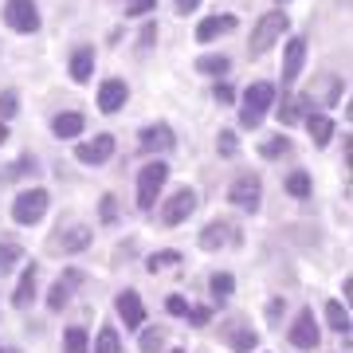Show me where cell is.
Instances as JSON below:
<instances>
[{
  "instance_id": "obj_1",
  "label": "cell",
  "mask_w": 353,
  "mask_h": 353,
  "mask_svg": "<svg viewBox=\"0 0 353 353\" xmlns=\"http://www.w3.org/2000/svg\"><path fill=\"white\" fill-rule=\"evenodd\" d=\"M279 99V87L275 83H248V90L240 94V130H259L263 126V118L271 114Z\"/></svg>"
},
{
  "instance_id": "obj_2",
  "label": "cell",
  "mask_w": 353,
  "mask_h": 353,
  "mask_svg": "<svg viewBox=\"0 0 353 353\" xmlns=\"http://www.w3.org/2000/svg\"><path fill=\"white\" fill-rule=\"evenodd\" d=\"M290 32V16L283 8H271L255 20L252 36H248V55H267V51L279 43V36H287Z\"/></svg>"
},
{
  "instance_id": "obj_3",
  "label": "cell",
  "mask_w": 353,
  "mask_h": 353,
  "mask_svg": "<svg viewBox=\"0 0 353 353\" xmlns=\"http://www.w3.org/2000/svg\"><path fill=\"white\" fill-rule=\"evenodd\" d=\"M48 208H51L48 189H24V192L12 201V220H16L20 228H36L39 220L48 216Z\"/></svg>"
},
{
  "instance_id": "obj_4",
  "label": "cell",
  "mask_w": 353,
  "mask_h": 353,
  "mask_svg": "<svg viewBox=\"0 0 353 353\" xmlns=\"http://www.w3.org/2000/svg\"><path fill=\"white\" fill-rule=\"evenodd\" d=\"M165 181H169V165L165 161H150L138 173V208L141 212H153L157 208V196H161Z\"/></svg>"
},
{
  "instance_id": "obj_5",
  "label": "cell",
  "mask_w": 353,
  "mask_h": 353,
  "mask_svg": "<svg viewBox=\"0 0 353 353\" xmlns=\"http://www.w3.org/2000/svg\"><path fill=\"white\" fill-rule=\"evenodd\" d=\"M228 204H232V208H243V212H259V204H263V181L255 173L236 176V181L228 185Z\"/></svg>"
},
{
  "instance_id": "obj_6",
  "label": "cell",
  "mask_w": 353,
  "mask_h": 353,
  "mask_svg": "<svg viewBox=\"0 0 353 353\" xmlns=\"http://www.w3.org/2000/svg\"><path fill=\"white\" fill-rule=\"evenodd\" d=\"M287 341L294 345V350H318L322 345V334H318V318L310 306H303L299 314H294V322H290L287 330Z\"/></svg>"
},
{
  "instance_id": "obj_7",
  "label": "cell",
  "mask_w": 353,
  "mask_h": 353,
  "mask_svg": "<svg viewBox=\"0 0 353 353\" xmlns=\"http://www.w3.org/2000/svg\"><path fill=\"white\" fill-rule=\"evenodd\" d=\"M4 24L20 32V36H32L39 32V8L36 0H4Z\"/></svg>"
},
{
  "instance_id": "obj_8",
  "label": "cell",
  "mask_w": 353,
  "mask_h": 353,
  "mask_svg": "<svg viewBox=\"0 0 353 353\" xmlns=\"http://www.w3.org/2000/svg\"><path fill=\"white\" fill-rule=\"evenodd\" d=\"M196 204H201L196 189H176L173 196L165 201V208H161V224L165 228H181L192 212H196Z\"/></svg>"
},
{
  "instance_id": "obj_9",
  "label": "cell",
  "mask_w": 353,
  "mask_h": 353,
  "mask_svg": "<svg viewBox=\"0 0 353 353\" xmlns=\"http://www.w3.org/2000/svg\"><path fill=\"white\" fill-rule=\"evenodd\" d=\"M94 102H99V114H122V106L130 102V83L126 79H102Z\"/></svg>"
},
{
  "instance_id": "obj_10",
  "label": "cell",
  "mask_w": 353,
  "mask_h": 353,
  "mask_svg": "<svg viewBox=\"0 0 353 353\" xmlns=\"http://www.w3.org/2000/svg\"><path fill=\"white\" fill-rule=\"evenodd\" d=\"M303 67H306V39L290 36L287 48H283V75H279L283 83H279V87H294L299 75H303Z\"/></svg>"
},
{
  "instance_id": "obj_11",
  "label": "cell",
  "mask_w": 353,
  "mask_h": 353,
  "mask_svg": "<svg viewBox=\"0 0 353 353\" xmlns=\"http://www.w3.org/2000/svg\"><path fill=\"white\" fill-rule=\"evenodd\" d=\"M138 150L141 153H165V150H176V134L169 122H153V126H141L138 134Z\"/></svg>"
},
{
  "instance_id": "obj_12",
  "label": "cell",
  "mask_w": 353,
  "mask_h": 353,
  "mask_svg": "<svg viewBox=\"0 0 353 353\" xmlns=\"http://www.w3.org/2000/svg\"><path fill=\"white\" fill-rule=\"evenodd\" d=\"M114 306H118V318H122V326H126V330H141V326H145V303H141V294L134 287L118 290Z\"/></svg>"
},
{
  "instance_id": "obj_13",
  "label": "cell",
  "mask_w": 353,
  "mask_h": 353,
  "mask_svg": "<svg viewBox=\"0 0 353 353\" xmlns=\"http://www.w3.org/2000/svg\"><path fill=\"white\" fill-rule=\"evenodd\" d=\"M51 248L63 252V255L87 252L90 248V228L87 224H71V228H63V232H55V236H51Z\"/></svg>"
},
{
  "instance_id": "obj_14",
  "label": "cell",
  "mask_w": 353,
  "mask_h": 353,
  "mask_svg": "<svg viewBox=\"0 0 353 353\" xmlns=\"http://www.w3.org/2000/svg\"><path fill=\"white\" fill-rule=\"evenodd\" d=\"M75 157L83 165H106L114 157V134H94L90 141L75 145Z\"/></svg>"
},
{
  "instance_id": "obj_15",
  "label": "cell",
  "mask_w": 353,
  "mask_h": 353,
  "mask_svg": "<svg viewBox=\"0 0 353 353\" xmlns=\"http://www.w3.org/2000/svg\"><path fill=\"white\" fill-rule=\"evenodd\" d=\"M236 28H240V16H232V12L208 16V20H201V24H196V43H212V39L228 36V32H236Z\"/></svg>"
},
{
  "instance_id": "obj_16",
  "label": "cell",
  "mask_w": 353,
  "mask_h": 353,
  "mask_svg": "<svg viewBox=\"0 0 353 353\" xmlns=\"http://www.w3.org/2000/svg\"><path fill=\"white\" fill-rule=\"evenodd\" d=\"M36 287H39V267L28 263L24 271H20V283H16V290H12V306H16V310H28V306L36 303Z\"/></svg>"
},
{
  "instance_id": "obj_17",
  "label": "cell",
  "mask_w": 353,
  "mask_h": 353,
  "mask_svg": "<svg viewBox=\"0 0 353 353\" xmlns=\"http://www.w3.org/2000/svg\"><path fill=\"white\" fill-rule=\"evenodd\" d=\"M310 110H314L310 94H287V99L279 102V122H283V126H299Z\"/></svg>"
},
{
  "instance_id": "obj_18",
  "label": "cell",
  "mask_w": 353,
  "mask_h": 353,
  "mask_svg": "<svg viewBox=\"0 0 353 353\" xmlns=\"http://www.w3.org/2000/svg\"><path fill=\"white\" fill-rule=\"evenodd\" d=\"M240 232L228 224V220H212V224H204V232H201V252H220L228 240H236Z\"/></svg>"
},
{
  "instance_id": "obj_19",
  "label": "cell",
  "mask_w": 353,
  "mask_h": 353,
  "mask_svg": "<svg viewBox=\"0 0 353 353\" xmlns=\"http://www.w3.org/2000/svg\"><path fill=\"white\" fill-rule=\"evenodd\" d=\"M94 67H99V59H94V48H87V43H79L75 51H71V79L75 83H90V75H94Z\"/></svg>"
},
{
  "instance_id": "obj_20",
  "label": "cell",
  "mask_w": 353,
  "mask_h": 353,
  "mask_svg": "<svg viewBox=\"0 0 353 353\" xmlns=\"http://www.w3.org/2000/svg\"><path fill=\"white\" fill-rule=\"evenodd\" d=\"M303 122H306V130H310V138H314L318 150H326L330 141H334V130H338V126H334V118H330V114L310 110V114L303 118Z\"/></svg>"
},
{
  "instance_id": "obj_21",
  "label": "cell",
  "mask_w": 353,
  "mask_h": 353,
  "mask_svg": "<svg viewBox=\"0 0 353 353\" xmlns=\"http://www.w3.org/2000/svg\"><path fill=\"white\" fill-rule=\"evenodd\" d=\"M83 130H87V114H79V110H63L51 118V134L55 138H79Z\"/></svg>"
},
{
  "instance_id": "obj_22",
  "label": "cell",
  "mask_w": 353,
  "mask_h": 353,
  "mask_svg": "<svg viewBox=\"0 0 353 353\" xmlns=\"http://www.w3.org/2000/svg\"><path fill=\"white\" fill-rule=\"evenodd\" d=\"M283 189H287L294 201H310V192H314V181H310V173H306V169H290V173L283 176Z\"/></svg>"
},
{
  "instance_id": "obj_23",
  "label": "cell",
  "mask_w": 353,
  "mask_h": 353,
  "mask_svg": "<svg viewBox=\"0 0 353 353\" xmlns=\"http://www.w3.org/2000/svg\"><path fill=\"white\" fill-rule=\"evenodd\" d=\"M224 345L232 353H252L255 345H259V334H255L252 326H232L228 330V338H224Z\"/></svg>"
},
{
  "instance_id": "obj_24",
  "label": "cell",
  "mask_w": 353,
  "mask_h": 353,
  "mask_svg": "<svg viewBox=\"0 0 353 353\" xmlns=\"http://www.w3.org/2000/svg\"><path fill=\"white\" fill-rule=\"evenodd\" d=\"M208 294H212V303H228V299L236 294V279H232V271H216V275L208 279Z\"/></svg>"
},
{
  "instance_id": "obj_25",
  "label": "cell",
  "mask_w": 353,
  "mask_h": 353,
  "mask_svg": "<svg viewBox=\"0 0 353 353\" xmlns=\"http://www.w3.org/2000/svg\"><path fill=\"white\" fill-rule=\"evenodd\" d=\"M287 153H290L287 134H271V138L259 141V157H263V161H279V157H287Z\"/></svg>"
},
{
  "instance_id": "obj_26",
  "label": "cell",
  "mask_w": 353,
  "mask_h": 353,
  "mask_svg": "<svg viewBox=\"0 0 353 353\" xmlns=\"http://www.w3.org/2000/svg\"><path fill=\"white\" fill-rule=\"evenodd\" d=\"M20 259H24V248L12 240H0V279L12 275L16 267H20Z\"/></svg>"
},
{
  "instance_id": "obj_27",
  "label": "cell",
  "mask_w": 353,
  "mask_h": 353,
  "mask_svg": "<svg viewBox=\"0 0 353 353\" xmlns=\"http://www.w3.org/2000/svg\"><path fill=\"white\" fill-rule=\"evenodd\" d=\"M326 322L334 334H341L350 341V310H345V303H326Z\"/></svg>"
},
{
  "instance_id": "obj_28",
  "label": "cell",
  "mask_w": 353,
  "mask_h": 353,
  "mask_svg": "<svg viewBox=\"0 0 353 353\" xmlns=\"http://www.w3.org/2000/svg\"><path fill=\"white\" fill-rule=\"evenodd\" d=\"M196 71H201V75H212V79H224L228 71H232V59H228V55H201V59H196Z\"/></svg>"
},
{
  "instance_id": "obj_29",
  "label": "cell",
  "mask_w": 353,
  "mask_h": 353,
  "mask_svg": "<svg viewBox=\"0 0 353 353\" xmlns=\"http://www.w3.org/2000/svg\"><path fill=\"white\" fill-rule=\"evenodd\" d=\"M94 353H122V334H118V326H106L99 330V338H94Z\"/></svg>"
},
{
  "instance_id": "obj_30",
  "label": "cell",
  "mask_w": 353,
  "mask_h": 353,
  "mask_svg": "<svg viewBox=\"0 0 353 353\" xmlns=\"http://www.w3.org/2000/svg\"><path fill=\"white\" fill-rule=\"evenodd\" d=\"M90 350V334L83 326H67L63 330V353H87Z\"/></svg>"
},
{
  "instance_id": "obj_31",
  "label": "cell",
  "mask_w": 353,
  "mask_h": 353,
  "mask_svg": "<svg viewBox=\"0 0 353 353\" xmlns=\"http://www.w3.org/2000/svg\"><path fill=\"white\" fill-rule=\"evenodd\" d=\"M185 263V255L176 252V248H165V252H153L150 259H145V267L150 271H165V267H181Z\"/></svg>"
},
{
  "instance_id": "obj_32",
  "label": "cell",
  "mask_w": 353,
  "mask_h": 353,
  "mask_svg": "<svg viewBox=\"0 0 353 353\" xmlns=\"http://www.w3.org/2000/svg\"><path fill=\"white\" fill-rule=\"evenodd\" d=\"M216 153L232 161V157L240 153V134H236V130H220V134H216Z\"/></svg>"
},
{
  "instance_id": "obj_33",
  "label": "cell",
  "mask_w": 353,
  "mask_h": 353,
  "mask_svg": "<svg viewBox=\"0 0 353 353\" xmlns=\"http://www.w3.org/2000/svg\"><path fill=\"white\" fill-rule=\"evenodd\" d=\"M67 303H71V287L59 279V283L48 290V310H51V314H59V310H67Z\"/></svg>"
},
{
  "instance_id": "obj_34",
  "label": "cell",
  "mask_w": 353,
  "mask_h": 353,
  "mask_svg": "<svg viewBox=\"0 0 353 353\" xmlns=\"http://www.w3.org/2000/svg\"><path fill=\"white\" fill-rule=\"evenodd\" d=\"M138 350H141V353H161V350H165V330H157V326L141 330V338H138Z\"/></svg>"
},
{
  "instance_id": "obj_35",
  "label": "cell",
  "mask_w": 353,
  "mask_h": 353,
  "mask_svg": "<svg viewBox=\"0 0 353 353\" xmlns=\"http://www.w3.org/2000/svg\"><path fill=\"white\" fill-rule=\"evenodd\" d=\"M39 165H36V157H20L16 165H8V169H0V181H20V176H28V173H36Z\"/></svg>"
},
{
  "instance_id": "obj_36",
  "label": "cell",
  "mask_w": 353,
  "mask_h": 353,
  "mask_svg": "<svg viewBox=\"0 0 353 353\" xmlns=\"http://www.w3.org/2000/svg\"><path fill=\"white\" fill-rule=\"evenodd\" d=\"M16 114H20V94H16L12 87L0 90V122H12Z\"/></svg>"
},
{
  "instance_id": "obj_37",
  "label": "cell",
  "mask_w": 353,
  "mask_h": 353,
  "mask_svg": "<svg viewBox=\"0 0 353 353\" xmlns=\"http://www.w3.org/2000/svg\"><path fill=\"white\" fill-rule=\"evenodd\" d=\"M99 220H102V224H118V196H114V192H102Z\"/></svg>"
},
{
  "instance_id": "obj_38",
  "label": "cell",
  "mask_w": 353,
  "mask_h": 353,
  "mask_svg": "<svg viewBox=\"0 0 353 353\" xmlns=\"http://www.w3.org/2000/svg\"><path fill=\"white\" fill-rule=\"evenodd\" d=\"M157 8V0H126V16L130 20H138V16H150Z\"/></svg>"
},
{
  "instance_id": "obj_39",
  "label": "cell",
  "mask_w": 353,
  "mask_h": 353,
  "mask_svg": "<svg viewBox=\"0 0 353 353\" xmlns=\"http://www.w3.org/2000/svg\"><path fill=\"white\" fill-rule=\"evenodd\" d=\"M165 310L173 318H185L189 314V299H185V294H169V299H165Z\"/></svg>"
},
{
  "instance_id": "obj_40",
  "label": "cell",
  "mask_w": 353,
  "mask_h": 353,
  "mask_svg": "<svg viewBox=\"0 0 353 353\" xmlns=\"http://www.w3.org/2000/svg\"><path fill=\"white\" fill-rule=\"evenodd\" d=\"M212 99L220 102V106H232V102H236V87H232V83H216V87H212Z\"/></svg>"
},
{
  "instance_id": "obj_41",
  "label": "cell",
  "mask_w": 353,
  "mask_h": 353,
  "mask_svg": "<svg viewBox=\"0 0 353 353\" xmlns=\"http://www.w3.org/2000/svg\"><path fill=\"white\" fill-rule=\"evenodd\" d=\"M192 326H208V318H212V306H189V314H185Z\"/></svg>"
},
{
  "instance_id": "obj_42",
  "label": "cell",
  "mask_w": 353,
  "mask_h": 353,
  "mask_svg": "<svg viewBox=\"0 0 353 353\" xmlns=\"http://www.w3.org/2000/svg\"><path fill=\"white\" fill-rule=\"evenodd\" d=\"M83 279H87V271H83V267H67V271H63V283H67L71 290L83 287Z\"/></svg>"
},
{
  "instance_id": "obj_43",
  "label": "cell",
  "mask_w": 353,
  "mask_h": 353,
  "mask_svg": "<svg viewBox=\"0 0 353 353\" xmlns=\"http://www.w3.org/2000/svg\"><path fill=\"white\" fill-rule=\"evenodd\" d=\"M153 43H157V24L150 20V24L141 28V36H138V48H153Z\"/></svg>"
},
{
  "instance_id": "obj_44",
  "label": "cell",
  "mask_w": 353,
  "mask_h": 353,
  "mask_svg": "<svg viewBox=\"0 0 353 353\" xmlns=\"http://www.w3.org/2000/svg\"><path fill=\"white\" fill-rule=\"evenodd\" d=\"M341 94H345V79H330V94H326V102L334 106V102H341Z\"/></svg>"
},
{
  "instance_id": "obj_45",
  "label": "cell",
  "mask_w": 353,
  "mask_h": 353,
  "mask_svg": "<svg viewBox=\"0 0 353 353\" xmlns=\"http://www.w3.org/2000/svg\"><path fill=\"white\" fill-rule=\"evenodd\" d=\"M283 310H287V303H283V299H271V303H267V322H279Z\"/></svg>"
},
{
  "instance_id": "obj_46",
  "label": "cell",
  "mask_w": 353,
  "mask_h": 353,
  "mask_svg": "<svg viewBox=\"0 0 353 353\" xmlns=\"http://www.w3.org/2000/svg\"><path fill=\"white\" fill-rule=\"evenodd\" d=\"M173 8L181 16H189V12H196V8H201V0H173Z\"/></svg>"
},
{
  "instance_id": "obj_47",
  "label": "cell",
  "mask_w": 353,
  "mask_h": 353,
  "mask_svg": "<svg viewBox=\"0 0 353 353\" xmlns=\"http://www.w3.org/2000/svg\"><path fill=\"white\" fill-rule=\"evenodd\" d=\"M8 141V122H0V145Z\"/></svg>"
},
{
  "instance_id": "obj_48",
  "label": "cell",
  "mask_w": 353,
  "mask_h": 353,
  "mask_svg": "<svg viewBox=\"0 0 353 353\" xmlns=\"http://www.w3.org/2000/svg\"><path fill=\"white\" fill-rule=\"evenodd\" d=\"M0 353H16V350H4V345H0Z\"/></svg>"
},
{
  "instance_id": "obj_49",
  "label": "cell",
  "mask_w": 353,
  "mask_h": 353,
  "mask_svg": "<svg viewBox=\"0 0 353 353\" xmlns=\"http://www.w3.org/2000/svg\"><path fill=\"white\" fill-rule=\"evenodd\" d=\"M169 353H185V350H169Z\"/></svg>"
},
{
  "instance_id": "obj_50",
  "label": "cell",
  "mask_w": 353,
  "mask_h": 353,
  "mask_svg": "<svg viewBox=\"0 0 353 353\" xmlns=\"http://www.w3.org/2000/svg\"><path fill=\"white\" fill-rule=\"evenodd\" d=\"M275 4H287V0H275Z\"/></svg>"
}]
</instances>
